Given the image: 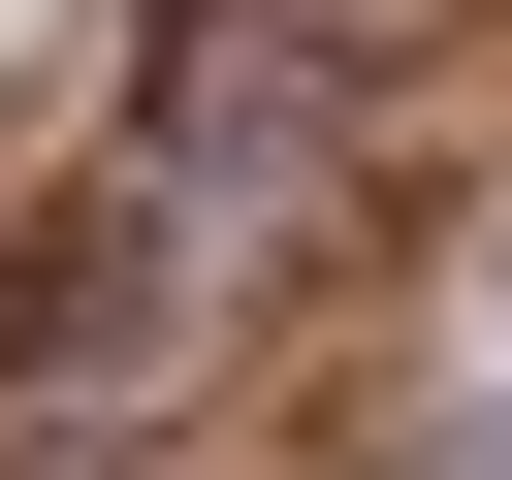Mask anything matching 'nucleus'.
<instances>
[{"instance_id": "nucleus-1", "label": "nucleus", "mask_w": 512, "mask_h": 480, "mask_svg": "<svg viewBox=\"0 0 512 480\" xmlns=\"http://www.w3.org/2000/svg\"><path fill=\"white\" fill-rule=\"evenodd\" d=\"M416 480H512V384H480V416H416Z\"/></svg>"}, {"instance_id": "nucleus-2", "label": "nucleus", "mask_w": 512, "mask_h": 480, "mask_svg": "<svg viewBox=\"0 0 512 480\" xmlns=\"http://www.w3.org/2000/svg\"><path fill=\"white\" fill-rule=\"evenodd\" d=\"M480 384H512V224H480Z\"/></svg>"}]
</instances>
